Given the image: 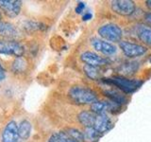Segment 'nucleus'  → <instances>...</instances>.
<instances>
[{
    "mask_svg": "<svg viewBox=\"0 0 151 142\" xmlns=\"http://www.w3.org/2000/svg\"><path fill=\"white\" fill-rule=\"evenodd\" d=\"M69 97L78 104H93L96 101V94L93 90L82 86H73L69 90Z\"/></svg>",
    "mask_w": 151,
    "mask_h": 142,
    "instance_id": "f257e3e1",
    "label": "nucleus"
},
{
    "mask_svg": "<svg viewBox=\"0 0 151 142\" xmlns=\"http://www.w3.org/2000/svg\"><path fill=\"white\" fill-rule=\"evenodd\" d=\"M107 83L115 85L124 93L130 94L136 91L142 84L143 82L139 80H129L124 77H113L111 79H107Z\"/></svg>",
    "mask_w": 151,
    "mask_h": 142,
    "instance_id": "f03ea898",
    "label": "nucleus"
},
{
    "mask_svg": "<svg viewBox=\"0 0 151 142\" xmlns=\"http://www.w3.org/2000/svg\"><path fill=\"white\" fill-rule=\"evenodd\" d=\"M25 49L24 46L15 40H0V54L23 57Z\"/></svg>",
    "mask_w": 151,
    "mask_h": 142,
    "instance_id": "7ed1b4c3",
    "label": "nucleus"
},
{
    "mask_svg": "<svg viewBox=\"0 0 151 142\" xmlns=\"http://www.w3.org/2000/svg\"><path fill=\"white\" fill-rule=\"evenodd\" d=\"M98 34L109 42H120L122 30L114 24H107L99 28Z\"/></svg>",
    "mask_w": 151,
    "mask_h": 142,
    "instance_id": "20e7f679",
    "label": "nucleus"
},
{
    "mask_svg": "<svg viewBox=\"0 0 151 142\" xmlns=\"http://www.w3.org/2000/svg\"><path fill=\"white\" fill-rule=\"evenodd\" d=\"M22 8L20 0H0V9L9 18H15L19 15Z\"/></svg>",
    "mask_w": 151,
    "mask_h": 142,
    "instance_id": "39448f33",
    "label": "nucleus"
},
{
    "mask_svg": "<svg viewBox=\"0 0 151 142\" xmlns=\"http://www.w3.org/2000/svg\"><path fill=\"white\" fill-rule=\"evenodd\" d=\"M119 46L124 52V54L129 58H134V57H139L145 54L146 52V49L144 46L138 44H134L129 41H120Z\"/></svg>",
    "mask_w": 151,
    "mask_h": 142,
    "instance_id": "423d86ee",
    "label": "nucleus"
},
{
    "mask_svg": "<svg viewBox=\"0 0 151 142\" xmlns=\"http://www.w3.org/2000/svg\"><path fill=\"white\" fill-rule=\"evenodd\" d=\"M111 9L120 15L127 16L135 11V3L130 0H115L111 2Z\"/></svg>",
    "mask_w": 151,
    "mask_h": 142,
    "instance_id": "0eeeda50",
    "label": "nucleus"
},
{
    "mask_svg": "<svg viewBox=\"0 0 151 142\" xmlns=\"http://www.w3.org/2000/svg\"><path fill=\"white\" fill-rule=\"evenodd\" d=\"M2 142H18L19 134H18V125L15 121H9L3 129L1 135Z\"/></svg>",
    "mask_w": 151,
    "mask_h": 142,
    "instance_id": "6e6552de",
    "label": "nucleus"
},
{
    "mask_svg": "<svg viewBox=\"0 0 151 142\" xmlns=\"http://www.w3.org/2000/svg\"><path fill=\"white\" fill-rule=\"evenodd\" d=\"M80 59L88 65H92V66H97L99 65H104L108 63V60L103 58V57H100L99 55L93 53V52L91 51H86V52H83L80 56Z\"/></svg>",
    "mask_w": 151,
    "mask_h": 142,
    "instance_id": "1a4fd4ad",
    "label": "nucleus"
},
{
    "mask_svg": "<svg viewBox=\"0 0 151 142\" xmlns=\"http://www.w3.org/2000/svg\"><path fill=\"white\" fill-rule=\"evenodd\" d=\"M92 46L94 49L98 52H101V53L105 54V55H113L116 53V46L114 45L111 44V43H108L105 41L99 40L94 38L92 40Z\"/></svg>",
    "mask_w": 151,
    "mask_h": 142,
    "instance_id": "9d476101",
    "label": "nucleus"
},
{
    "mask_svg": "<svg viewBox=\"0 0 151 142\" xmlns=\"http://www.w3.org/2000/svg\"><path fill=\"white\" fill-rule=\"evenodd\" d=\"M0 36L5 38V40H14L19 36L18 28L8 22H0Z\"/></svg>",
    "mask_w": 151,
    "mask_h": 142,
    "instance_id": "9b49d317",
    "label": "nucleus"
},
{
    "mask_svg": "<svg viewBox=\"0 0 151 142\" xmlns=\"http://www.w3.org/2000/svg\"><path fill=\"white\" fill-rule=\"evenodd\" d=\"M111 127V120L106 114H101V115H96V122H94L93 128L97 130L100 134L106 133L109 131Z\"/></svg>",
    "mask_w": 151,
    "mask_h": 142,
    "instance_id": "f8f14e48",
    "label": "nucleus"
},
{
    "mask_svg": "<svg viewBox=\"0 0 151 142\" xmlns=\"http://www.w3.org/2000/svg\"><path fill=\"white\" fill-rule=\"evenodd\" d=\"M136 34L139 39L145 45L151 46V28L145 25H138L136 27Z\"/></svg>",
    "mask_w": 151,
    "mask_h": 142,
    "instance_id": "ddd939ff",
    "label": "nucleus"
},
{
    "mask_svg": "<svg viewBox=\"0 0 151 142\" xmlns=\"http://www.w3.org/2000/svg\"><path fill=\"white\" fill-rule=\"evenodd\" d=\"M31 130H32L31 123L28 120H22L18 125L19 138H21L23 140L28 139V138H29L30 135H31Z\"/></svg>",
    "mask_w": 151,
    "mask_h": 142,
    "instance_id": "4468645a",
    "label": "nucleus"
},
{
    "mask_svg": "<svg viewBox=\"0 0 151 142\" xmlns=\"http://www.w3.org/2000/svg\"><path fill=\"white\" fill-rule=\"evenodd\" d=\"M96 115L93 114V112H88V111H83L78 116V118L79 122L82 125L86 127H93L94 122H96Z\"/></svg>",
    "mask_w": 151,
    "mask_h": 142,
    "instance_id": "2eb2a0df",
    "label": "nucleus"
},
{
    "mask_svg": "<svg viewBox=\"0 0 151 142\" xmlns=\"http://www.w3.org/2000/svg\"><path fill=\"white\" fill-rule=\"evenodd\" d=\"M27 67V62L24 57H18L15 58L12 62L11 69L13 73L18 74V73H23L25 72Z\"/></svg>",
    "mask_w": 151,
    "mask_h": 142,
    "instance_id": "dca6fc26",
    "label": "nucleus"
},
{
    "mask_svg": "<svg viewBox=\"0 0 151 142\" xmlns=\"http://www.w3.org/2000/svg\"><path fill=\"white\" fill-rule=\"evenodd\" d=\"M84 140L88 142H96L100 138L101 134L97 130L94 129L93 127H86L83 132Z\"/></svg>",
    "mask_w": 151,
    "mask_h": 142,
    "instance_id": "f3484780",
    "label": "nucleus"
},
{
    "mask_svg": "<svg viewBox=\"0 0 151 142\" xmlns=\"http://www.w3.org/2000/svg\"><path fill=\"white\" fill-rule=\"evenodd\" d=\"M106 96L108 98H110L111 99V101L115 102L117 104H119V105H121V104H125L127 103V99L125 96H123V95L117 93V92H114V91H106L105 92Z\"/></svg>",
    "mask_w": 151,
    "mask_h": 142,
    "instance_id": "a211bd4d",
    "label": "nucleus"
},
{
    "mask_svg": "<svg viewBox=\"0 0 151 142\" xmlns=\"http://www.w3.org/2000/svg\"><path fill=\"white\" fill-rule=\"evenodd\" d=\"M83 70H84V73L86 74L87 77H89L92 80H96L100 77V75H99V71L96 66L85 64L84 67H83Z\"/></svg>",
    "mask_w": 151,
    "mask_h": 142,
    "instance_id": "6ab92c4d",
    "label": "nucleus"
},
{
    "mask_svg": "<svg viewBox=\"0 0 151 142\" xmlns=\"http://www.w3.org/2000/svg\"><path fill=\"white\" fill-rule=\"evenodd\" d=\"M66 134H67L71 138L76 140V141L81 142L84 140L83 133H81L78 129H68L67 131H66Z\"/></svg>",
    "mask_w": 151,
    "mask_h": 142,
    "instance_id": "aec40b11",
    "label": "nucleus"
},
{
    "mask_svg": "<svg viewBox=\"0 0 151 142\" xmlns=\"http://www.w3.org/2000/svg\"><path fill=\"white\" fill-rule=\"evenodd\" d=\"M60 142H78L72 139L66 132H60Z\"/></svg>",
    "mask_w": 151,
    "mask_h": 142,
    "instance_id": "412c9836",
    "label": "nucleus"
},
{
    "mask_svg": "<svg viewBox=\"0 0 151 142\" xmlns=\"http://www.w3.org/2000/svg\"><path fill=\"white\" fill-rule=\"evenodd\" d=\"M47 142H60V132L52 135L47 140Z\"/></svg>",
    "mask_w": 151,
    "mask_h": 142,
    "instance_id": "4be33fe9",
    "label": "nucleus"
},
{
    "mask_svg": "<svg viewBox=\"0 0 151 142\" xmlns=\"http://www.w3.org/2000/svg\"><path fill=\"white\" fill-rule=\"evenodd\" d=\"M84 8H85V4L82 3V2H79L78 4V7L76 8V12H77V13H81L83 12Z\"/></svg>",
    "mask_w": 151,
    "mask_h": 142,
    "instance_id": "5701e85b",
    "label": "nucleus"
},
{
    "mask_svg": "<svg viewBox=\"0 0 151 142\" xmlns=\"http://www.w3.org/2000/svg\"><path fill=\"white\" fill-rule=\"evenodd\" d=\"M92 13H90V12H87V13H85L84 15H83V20L84 21H88V20H90V19L92 18Z\"/></svg>",
    "mask_w": 151,
    "mask_h": 142,
    "instance_id": "b1692460",
    "label": "nucleus"
},
{
    "mask_svg": "<svg viewBox=\"0 0 151 142\" xmlns=\"http://www.w3.org/2000/svg\"><path fill=\"white\" fill-rule=\"evenodd\" d=\"M5 78H6V74H5V70L0 71V83L3 82V80H5Z\"/></svg>",
    "mask_w": 151,
    "mask_h": 142,
    "instance_id": "393cba45",
    "label": "nucleus"
},
{
    "mask_svg": "<svg viewBox=\"0 0 151 142\" xmlns=\"http://www.w3.org/2000/svg\"><path fill=\"white\" fill-rule=\"evenodd\" d=\"M145 20H146V22L149 23L150 25H151V13L150 12L145 14Z\"/></svg>",
    "mask_w": 151,
    "mask_h": 142,
    "instance_id": "a878e982",
    "label": "nucleus"
},
{
    "mask_svg": "<svg viewBox=\"0 0 151 142\" xmlns=\"http://www.w3.org/2000/svg\"><path fill=\"white\" fill-rule=\"evenodd\" d=\"M146 6H147L151 9V0H148V1H146Z\"/></svg>",
    "mask_w": 151,
    "mask_h": 142,
    "instance_id": "bb28decb",
    "label": "nucleus"
},
{
    "mask_svg": "<svg viewBox=\"0 0 151 142\" xmlns=\"http://www.w3.org/2000/svg\"><path fill=\"white\" fill-rule=\"evenodd\" d=\"M2 70H4V67H3V65L1 64V62H0V71H2Z\"/></svg>",
    "mask_w": 151,
    "mask_h": 142,
    "instance_id": "cd10ccee",
    "label": "nucleus"
},
{
    "mask_svg": "<svg viewBox=\"0 0 151 142\" xmlns=\"http://www.w3.org/2000/svg\"><path fill=\"white\" fill-rule=\"evenodd\" d=\"M1 19H2V14H1V12H0V22H1Z\"/></svg>",
    "mask_w": 151,
    "mask_h": 142,
    "instance_id": "c85d7f7f",
    "label": "nucleus"
},
{
    "mask_svg": "<svg viewBox=\"0 0 151 142\" xmlns=\"http://www.w3.org/2000/svg\"><path fill=\"white\" fill-rule=\"evenodd\" d=\"M150 63H151V57H150Z\"/></svg>",
    "mask_w": 151,
    "mask_h": 142,
    "instance_id": "c756f323",
    "label": "nucleus"
}]
</instances>
